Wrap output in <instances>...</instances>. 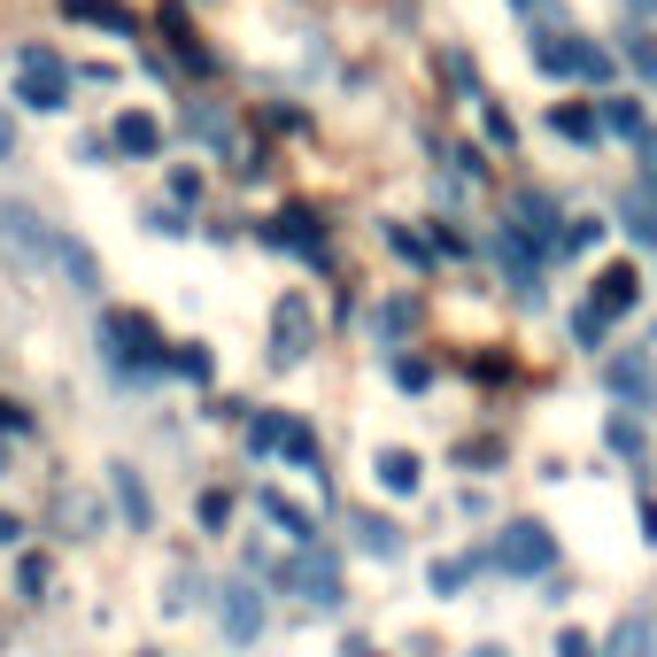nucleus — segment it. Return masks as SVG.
<instances>
[{
	"label": "nucleus",
	"instance_id": "nucleus-1",
	"mask_svg": "<svg viewBox=\"0 0 657 657\" xmlns=\"http://www.w3.org/2000/svg\"><path fill=\"white\" fill-rule=\"evenodd\" d=\"M496 564H503V572H549V564H557V542H549V526H542V519H519V526H503V534H496Z\"/></svg>",
	"mask_w": 657,
	"mask_h": 657
},
{
	"label": "nucleus",
	"instance_id": "nucleus-2",
	"mask_svg": "<svg viewBox=\"0 0 657 657\" xmlns=\"http://www.w3.org/2000/svg\"><path fill=\"white\" fill-rule=\"evenodd\" d=\"M0 248H16L24 264H54V232L32 202H0Z\"/></svg>",
	"mask_w": 657,
	"mask_h": 657
},
{
	"label": "nucleus",
	"instance_id": "nucleus-3",
	"mask_svg": "<svg viewBox=\"0 0 657 657\" xmlns=\"http://www.w3.org/2000/svg\"><path fill=\"white\" fill-rule=\"evenodd\" d=\"M24 109H39V117H62L70 109V77H62V62L47 54V47H24Z\"/></svg>",
	"mask_w": 657,
	"mask_h": 657
},
{
	"label": "nucleus",
	"instance_id": "nucleus-4",
	"mask_svg": "<svg viewBox=\"0 0 657 657\" xmlns=\"http://www.w3.org/2000/svg\"><path fill=\"white\" fill-rule=\"evenodd\" d=\"M309 333H317L309 294H279V317H271V364H302V356H309Z\"/></svg>",
	"mask_w": 657,
	"mask_h": 657
},
{
	"label": "nucleus",
	"instance_id": "nucleus-5",
	"mask_svg": "<svg viewBox=\"0 0 657 657\" xmlns=\"http://www.w3.org/2000/svg\"><path fill=\"white\" fill-rule=\"evenodd\" d=\"M287 581H294V588H302V604H317V611H341V604H349L341 564L325 557V549H317V557H294V564H287Z\"/></svg>",
	"mask_w": 657,
	"mask_h": 657
},
{
	"label": "nucleus",
	"instance_id": "nucleus-6",
	"mask_svg": "<svg viewBox=\"0 0 657 657\" xmlns=\"http://www.w3.org/2000/svg\"><path fill=\"white\" fill-rule=\"evenodd\" d=\"M542 70L549 77H611V54L604 47H588V39H542Z\"/></svg>",
	"mask_w": 657,
	"mask_h": 657
},
{
	"label": "nucleus",
	"instance_id": "nucleus-7",
	"mask_svg": "<svg viewBox=\"0 0 657 657\" xmlns=\"http://www.w3.org/2000/svg\"><path fill=\"white\" fill-rule=\"evenodd\" d=\"M372 479L387 487V496H418V457H410V449H372Z\"/></svg>",
	"mask_w": 657,
	"mask_h": 657
},
{
	"label": "nucleus",
	"instance_id": "nucleus-8",
	"mask_svg": "<svg viewBox=\"0 0 657 657\" xmlns=\"http://www.w3.org/2000/svg\"><path fill=\"white\" fill-rule=\"evenodd\" d=\"M634 302H642V271H634V264H611V271L596 279V302H588V309L619 317V309H634Z\"/></svg>",
	"mask_w": 657,
	"mask_h": 657
},
{
	"label": "nucleus",
	"instance_id": "nucleus-9",
	"mask_svg": "<svg viewBox=\"0 0 657 657\" xmlns=\"http://www.w3.org/2000/svg\"><path fill=\"white\" fill-rule=\"evenodd\" d=\"M256 626H264L256 588H248V581H240V588H224V634H232V642H256Z\"/></svg>",
	"mask_w": 657,
	"mask_h": 657
},
{
	"label": "nucleus",
	"instance_id": "nucleus-10",
	"mask_svg": "<svg viewBox=\"0 0 657 657\" xmlns=\"http://www.w3.org/2000/svg\"><path fill=\"white\" fill-rule=\"evenodd\" d=\"M271 449H287L302 472H325V457H317V434H309L302 418H287V410H279V434H271Z\"/></svg>",
	"mask_w": 657,
	"mask_h": 657
},
{
	"label": "nucleus",
	"instance_id": "nucleus-11",
	"mask_svg": "<svg viewBox=\"0 0 657 657\" xmlns=\"http://www.w3.org/2000/svg\"><path fill=\"white\" fill-rule=\"evenodd\" d=\"M109 341H124L139 364H162V341H155V325H147V317H124V309H117V317H109Z\"/></svg>",
	"mask_w": 657,
	"mask_h": 657
},
{
	"label": "nucleus",
	"instance_id": "nucleus-12",
	"mask_svg": "<svg viewBox=\"0 0 657 657\" xmlns=\"http://www.w3.org/2000/svg\"><path fill=\"white\" fill-rule=\"evenodd\" d=\"M256 511H264V519H279L294 542H317V519H309V511H294V503L279 496V487H264V496H256Z\"/></svg>",
	"mask_w": 657,
	"mask_h": 657
},
{
	"label": "nucleus",
	"instance_id": "nucleus-13",
	"mask_svg": "<svg viewBox=\"0 0 657 657\" xmlns=\"http://www.w3.org/2000/svg\"><path fill=\"white\" fill-rule=\"evenodd\" d=\"M117 147H124V155H155V147H162V124L139 117V109H124V117H117Z\"/></svg>",
	"mask_w": 657,
	"mask_h": 657
},
{
	"label": "nucleus",
	"instance_id": "nucleus-14",
	"mask_svg": "<svg viewBox=\"0 0 657 657\" xmlns=\"http://www.w3.org/2000/svg\"><path fill=\"white\" fill-rule=\"evenodd\" d=\"M54 264L77 279V294H94V287H101V264H94L86 248H77V240H54Z\"/></svg>",
	"mask_w": 657,
	"mask_h": 657
},
{
	"label": "nucleus",
	"instance_id": "nucleus-15",
	"mask_svg": "<svg viewBox=\"0 0 657 657\" xmlns=\"http://www.w3.org/2000/svg\"><path fill=\"white\" fill-rule=\"evenodd\" d=\"M70 16H86V24H101V32H132V9H117V0H62Z\"/></svg>",
	"mask_w": 657,
	"mask_h": 657
},
{
	"label": "nucleus",
	"instance_id": "nucleus-16",
	"mask_svg": "<svg viewBox=\"0 0 657 657\" xmlns=\"http://www.w3.org/2000/svg\"><path fill=\"white\" fill-rule=\"evenodd\" d=\"M649 611H634V619H619V634H611V657H649Z\"/></svg>",
	"mask_w": 657,
	"mask_h": 657
},
{
	"label": "nucleus",
	"instance_id": "nucleus-17",
	"mask_svg": "<svg viewBox=\"0 0 657 657\" xmlns=\"http://www.w3.org/2000/svg\"><path fill=\"white\" fill-rule=\"evenodd\" d=\"M356 542L372 557H402V526H387V519H356Z\"/></svg>",
	"mask_w": 657,
	"mask_h": 657
},
{
	"label": "nucleus",
	"instance_id": "nucleus-18",
	"mask_svg": "<svg viewBox=\"0 0 657 657\" xmlns=\"http://www.w3.org/2000/svg\"><path fill=\"white\" fill-rule=\"evenodd\" d=\"M549 124H557L564 139H596V117H588L581 101H557V109H549Z\"/></svg>",
	"mask_w": 657,
	"mask_h": 657
},
{
	"label": "nucleus",
	"instance_id": "nucleus-19",
	"mask_svg": "<svg viewBox=\"0 0 657 657\" xmlns=\"http://www.w3.org/2000/svg\"><path fill=\"white\" fill-rule=\"evenodd\" d=\"M117 503H124V519H132V526H147V487H139L124 464H117Z\"/></svg>",
	"mask_w": 657,
	"mask_h": 657
},
{
	"label": "nucleus",
	"instance_id": "nucleus-20",
	"mask_svg": "<svg viewBox=\"0 0 657 657\" xmlns=\"http://www.w3.org/2000/svg\"><path fill=\"white\" fill-rule=\"evenodd\" d=\"M604 441H611L619 457H642V418H611V426H604Z\"/></svg>",
	"mask_w": 657,
	"mask_h": 657
},
{
	"label": "nucleus",
	"instance_id": "nucleus-21",
	"mask_svg": "<svg viewBox=\"0 0 657 657\" xmlns=\"http://www.w3.org/2000/svg\"><path fill=\"white\" fill-rule=\"evenodd\" d=\"M464 581H472V564H464V557H449V564H434V596H457Z\"/></svg>",
	"mask_w": 657,
	"mask_h": 657
},
{
	"label": "nucleus",
	"instance_id": "nucleus-22",
	"mask_svg": "<svg viewBox=\"0 0 657 657\" xmlns=\"http://www.w3.org/2000/svg\"><path fill=\"white\" fill-rule=\"evenodd\" d=\"M604 124H611V132H642V109H634V101H604Z\"/></svg>",
	"mask_w": 657,
	"mask_h": 657
},
{
	"label": "nucleus",
	"instance_id": "nucleus-23",
	"mask_svg": "<svg viewBox=\"0 0 657 657\" xmlns=\"http://www.w3.org/2000/svg\"><path fill=\"white\" fill-rule=\"evenodd\" d=\"M394 379H402V387H426V379H434V364H426V356H402V364H394Z\"/></svg>",
	"mask_w": 657,
	"mask_h": 657
},
{
	"label": "nucleus",
	"instance_id": "nucleus-24",
	"mask_svg": "<svg viewBox=\"0 0 657 657\" xmlns=\"http://www.w3.org/2000/svg\"><path fill=\"white\" fill-rule=\"evenodd\" d=\"M557 657H596V642H588V634H572V626H564V634H557Z\"/></svg>",
	"mask_w": 657,
	"mask_h": 657
},
{
	"label": "nucleus",
	"instance_id": "nucleus-25",
	"mask_svg": "<svg viewBox=\"0 0 657 657\" xmlns=\"http://www.w3.org/2000/svg\"><path fill=\"white\" fill-rule=\"evenodd\" d=\"M634 240H649V248H657V209H649V202H634Z\"/></svg>",
	"mask_w": 657,
	"mask_h": 657
},
{
	"label": "nucleus",
	"instance_id": "nucleus-26",
	"mask_svg": "<svg viewBox=\"0 0 657 657\" xmlns=\"http://www.w3.org/2000/svg\"><path fill=\"white\" fill-rule=\"evenodd\" d=\"M171 364H179V372H186V379H209V356H202V349H179V356H171Z\"/></svg>",
	"mask_w": 657,
	"mask_h": 657
},
{
	"label": "nucleus",
	"instance_id": "nucleus-27",
	"mask_svg": "<svg viewBox=\"0 0 657 657\" xmlns=\"http://www.w3.org/2000/svg\"><path fill=\"white\" fill-rule=\"evenodd\" d=\"M642 179L657 186V132H649V124H642Z\"/></svg>",
	"mask_w": 657,
	"mask_h": 657
},
{
	"label": "nucleus",
	"instance_id": "nucleus-28",
	"mask_svg": "<svg viewBox=\"0 0 657 657\" xmlns=\"http://www.w3.org/2000/svg\"><path fill=\"white\" fill-rule=\"evenodd\" d=\"M16 542H24V519H16V511H0V549H16Z\"/></svg>",
	"mask_w": 657,
	"mask_h": 657
},
{
	"label": "nucleus",
	"instance_id": "nucleus-29",
	"mask_svg": "<svg viewBox=\"0 0 657 657\" xmlns=\"http://www.w3.org/2000/svg\"><path fill=\"white\" fill-rule=\"evenodd\" d=\"M634 62H642V77H657V47L649 39H634Z\"/></svg>",
	"mask_w": 657,
	"mask_h": 657
},
{
	"label": "nucleus",
	"instance_id": "nucleus-30",
	"mask_svg": "<svg viewBox=\"0 0 657 657\" xmlns=\"http://www.w3.org/2000/svg\"><path fill=\"white\" fill-rule=\"evenodd\" d=\"M9 147H16V124H9V117H0V162H9Z\"/></svg>",
	"mask_w": 657,
	"mask_h": 657
},
{
	"label": "nucleus",
	"instance_id": "nucleus-31",
	"mask_svg": "<svg viewBox=\"0 0 657 657\" xmlns=\"http://www.w3.org/2000/svg\"><path fill=\"white\" fill-rule=\"evenodd\" d=\"M626 9H634V16H649V9H657V0H626Z\"/></svg>",
	"mask_w": 657,
	"mask_h": 657
},
{
	"label": "nucleus",
	"instance_id": "nucleus-32",
	"mask_svg": "<svg viewBox=\"0 0 657 657\" xmlns=\"http://www.w3.org/2000/svg\"><path fill=\"white\" fill-rule=\"evenodd\" d=\"M349 657H379V649H372V642H356V649H349Z\"/></svg>",
	"mask_w": 657,
	"mask_h": 657
},
{
	"label": "nucleus",
	"instance_id": "nucleus-33",
	"mask_svg": "<svg viewBox=\"0 0 657 657\" xmlns=\"http://www.w3.org/2000/svg\"><path fill=\"white\" fill-rule=\"evenodd\" d=\"M0 472H9V441H0Z\"/></svg>",
	"mask_w": 657,
	"mask_h": 657
},
{
	"label": "nucleus",
	"instance_id": "nucleus-34",
	"mask_svg": "<svg viewBox=\"0 0 657 657\" xmlns=\"http://www.w3.org/2000/svg\"><path fill=\"white\" fill-rule=\"evenodd\" d=\"M472 657H503V649H472Z\"/></svg>",
	"mask_w": 657,
	"mask_h": 657
},
{
	"label": "nucleus",
	"instance_id": "nucleus-35",
	"mask_svg": "<svg viewBox=\"0 0 657 657\" xmlns=\"http://www.w3.org/2000/svg\"><path fill=\"white\" fill-rule=\"evenodd\" d=\"M147 657H155V649H147Z\"/></svg>",
	"mask_w": 657,
	"mask_h": 657
}]
</instances>
